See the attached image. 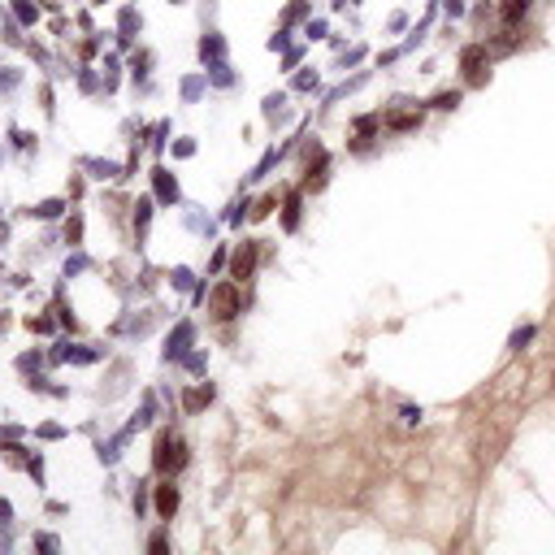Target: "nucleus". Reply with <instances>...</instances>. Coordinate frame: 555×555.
I'll list each match as a JSON object with an SVG mask.
<instances>
[{
	"label": "nucleus",
	"instance_id": "nucleus-1",
	"mask_svg": "<svg viewBox=\"0 0 555 555\" xmlns=\"http://www.w3.org/2000/svg\"><path fill=\"white\" fill-rule=\"evenodd\" d=\"M157 464H161V469H178V464H183V443H169V438H165Z\"/></svg>",
	"mask_w": 555,
	"mask_h": 555
},
{
	"label": "nucleus",
	"instance_id": "nucleus-2",
	"mask_svg": "<svg viewBox=\"0 0 555 555\" xmlns=\"http://www.w3.org/2000/svg\"><path fill=\"white\" fill-rule=\"evenodd\" d=\"M525 9H529V0H508V5H503V18L516 22V18H525Z\"/></svg>",
	"mask_w": 555,
	"mask_h": 555
},
{
	"label": "nucleus",
	"instance_id": "nucleus-3",
	"mask_svg": "<svg viewBox=\"0 0 555 555\" xmlns=\"http://www.w3.org/2000/svg\"><path fill=\"white\" fill-rule=\"evenodd\" d=\"M174 503H178V495H174V490H161V512H174Z\"/></svg>",
	"mask_w": 555,
	"mask_h": 555
}]
</instances>
